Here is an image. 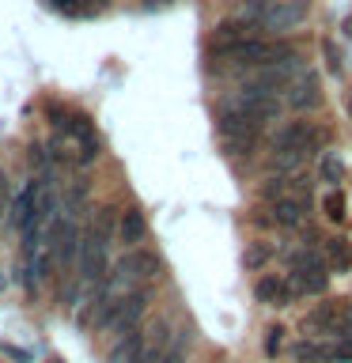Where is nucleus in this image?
Segmentation results:
<instances>
[{
    "label": "nucleus",
    "instance_id": "1",
    "mask_svg": "<svg viewBox=\"0 0 352 363\" xmlns=\"http://www.w3.org/2000/svg\"><path fill=\"white\" fill-rule=\"evenodd\" d=\"M110 272V235L99 231L91 223L87 235H79V254H76V284L84 288L87 295H95L102 288Z\"/></svg>",
    "mask_w": 352,
    "mask_h": 363
},
{
    "label": "nucleus",
    "instance_id": "2",
    "mask_svg": "<svg viewBox=\"0 0 352 363\" xmlns=\"http://www.w3.org/2000/svg\"><path fill=\"white\" fill-rule=\"evenodd\" d=\"M144 311H148V288H133L129 295H121V299L99 306L95 333H102V329H114V333H121V337L133 333V329L141 325Z\"/></svg>",
    "mask_w": 352,
    "mask_h": 363
},
{
    "label": "nucleus",
    "instance_id": "3",
    "mask_svg": "<svg viewBox=\"0 0 352 363\" xmlns=\"http://www.w3.org/2000/svg\"><path fill=\"white\" fill-rule=\"evenodd\" d=\"M50 257L57 261V269L65 272V277H76V254H79V227L72 216H65V220H53V231H50Z\"/></svg>",
    "mask_w": 352,
    "mask_h": 363
},
{
    "label": "nucleus",
    "instance_id": "4",
    "mask_svg": "<svg viewBox=\"0 0 352 363\" xmlns=\"http://www.w3.org/2000/svg\"><path fill=\"white\" fill-rule=\"evenodd\" d=\"M307 0H273V4L261 8V16H258V27H265V30H292V27H299V23L307 19Z\"/></svg>",
    "mask_w": 352,
    "mask_h": 363
},
{
    "label": "nucleus",
    "instance_id": "5",
    "mask_svg": "<svg viewBox=\"0 0 352 363\" xmlns=\"http://www.w3.org/2000/svg\"><path fill=\"white\" fill-rule=\"evenodd\" d=\"M318 147V129L311 121H288L284 129L273 136V152H299V155H311Z\"/></svg>",
    "mask_w": 352,
    "mask_h": 363
},
{
    "label": "nucleus",
    "instance_id": "6",
    "mask_svg": "<svg viewBox=\"0 0 352 363\" xmlns=\"http://www.w3.org/2000/svg\"><path fill=\"white\" fill-rule=\"evenodd\" d=\"M216 125H220L224 140H250V144H254L258 133H261V125L254 118H246L243 110H235V106H224L220 118H216Z\"/></svg>",
    "mask_w": 352,
    "mask_h": 363
},
{
    "label": "nucleus",
    "instance_id": "7",
    "mask_svg": "<svg viewBox=\"0 0 352 363\" xmlns=\"http://www.w3.org/2000/svg\"><path fill=\"white\" fill-rule=\"evenodd\" d=\"M258 23L254 19H224L216 27V38H212V50H224V45H238V42H250L258 38Z\"/></svg>",
    "mask_w": 352,
    "mask_h": 363
},
{
    "label": "nucleus",
    "instance_id": "8",
    "mask_svg": "<svg viewBox=\"0 0 352 363\" xmlns=\"http://www.w3.org/2000/svg\"><path fill=\"white\" fill-rule=\"evenodd\" d=\"M318 102H322V84H318L314 72H303V76L288 87V106H292V110H314Z\"/></svg>",
    "mask_w": 352,
    "mask_h": 363
},
{
    "label": "nucleus",
    "instance_id": "9",
    "mask_svg": "<svg viewBox=\"0 0 352 363\" xmlns=\"http://www.w3.org/2000/svg\"><path fill=\"white\" fill-rule=\"evenodd\" d=\"M307 329L318 337H337L341 340V311L334 303H322V306H314L311 314H307Z\"/></svg>",
    "mask_w": 352,
    "mask_h": 363
},
{
    "label": "nucleus",
    "instance_id": "10",
    "mask_svg": "<svg viewBox=\"0 0 352 363\" xmlns=\"http://www.w3.org/2000/svg\"><path fill=\"white\" fill-rule=\"evenodd\" d=\"M121 265L129 272V280H152V277H159V269H163L152 250H129V254L121 257Z\"/></svg>",
    "mask_w": 352,
    "mask_h": 363
},
{
    "label": "nucleus",
    "instance_id": "11",
    "mask_svg": "<svg viewBox=\"0 0 352 363\" xmlns=\"http://www.w3.org/2000/svg\"><path fill=\"white\" fill-rule=\"evenodd\" d=\"M144 352V329H133V333L118 337L106 352V363H136Z\"/></svg>",
    "mask_w": 352,
    "mask_h": 363
},
{
    "label": "nucleus",
    "instance_id": "12",
    "mask_svg": "<svg viewBox=\"0 0 352 363\" xmlns=\"http://www.w3.org/2000/svg\"><path fill=\"white\" fill-rule=\"evenodd\" d=\"M292 295H322L326 291V269H292V277L284 280Z\"/></svg>",
    "mask_w": 352,
    "mask_h": 363
},
{
    "label": "nucleus",
    "instance_id": "13",
    "mask_svg": "<svg viewBox=\"0 0 352 363\" xmlns=\"http://www.w3.org/2000/svg\"><path fill=\"white\" fill-rule=\"evenodd\" d=\"M144 235H148L144 212H141V208H125V212L118 216V238H121L125 246L136 250V242H144Z\"/></svg>",
    "mask_w": 352,
    "mask_h": 363
},
{
    "label": "nucleus",
    "instance_id": "14",
    "mask_svg": "<svg viewBox=\"0 0 352 363\" xmlns=\"http://www.w3.org/2000/svg\"><path fill=\"white\" fill-rule=\"evenodd\" d=\"M307 212H311L307 201H295V197L273 201V223H280V227H299L307 220Z\"/></svg>",
    "mask_w": 352,
    "mask_h": 363
},
{
    "label": "nucleus",
    "instance_id": "15",
    "mask_svg": "<svg viewBox=\"0 0 352 363\" xmlns=\"http://www.w3.org/2000/svg\"><path fill=\"white\" fill-rule=\"evenodd\" d=\"M254 295H258V303H269V306H288V299H292L288 284L277 277H261L254 284Z\"/></svg>",
    "mask_w": 352,
    "mask_h": 363
},
{
    "label": "nucleus",
    "instance_id": "16",
    "mask_svg": "<svg viewBox=\"0 0 352 363\" xmlns=\"http://www.w3.org/2000/svg\"><path fill=\"white\" fill-rule=\"evenodd\" d=\"M57 129H61L65 136H72V140H79V147H84V144H95V125H91L84 113H68V118L57 121Z\"/></svg>",
    "mask_w": 352,
    "mask_h": 363
},
{
    "label": "nucleus",
    "instance_id": "17",
    "mask_svg": "<svg viewBox=\"0 0 352 363\" xmlns=\"http://www.w3.org/2000/svg\"><path fill=\"white\" fill-rule=\"evenodd\" d=\"M11 223H16L19 231L34 223V186H31V182H27V189H23V193L11 197Z\"/></svg>",
    "mask_w": 352,
    "mask_h": 363
},
{
    "label": "nucleus",
    "instance_id": "18",
    "mask_svg": "<svg viewBox=\"0 0 352 363\" xmlns=\"http://www.w3.org/2000/svg\"><path fill=\"white\" fill-rule=\"evenodd\" d=\"M326 261L337 272H348L352 269V246L345 242V238H326Z\"/></svg>",
    "mask_w": 352,
    "mask_h": 363
},
{
    "label": "nucleus",
    "instance_id": "19",
    "mask_svg": "<svg viewBox=\"0 0 352 363\" xmlns=\"http://www.w3.org/2000/svg\"><path fill=\"white\" fill-rule=\"evenodd\" d=\"M189 329H178V333H170L163 356H159V363H186V352H189Z\"/></svg>",
    "mask_w": 352,
    "mask_h": 363
},
{
    "label": "nucleus",
    "instance_id": "20",
    "mask_svg": "<svg viewBox=\"0 0 352 363\" xmlns=\"http://www.w3.org/2000/svg\"><path fill=\"white\" fill-rule=\"evenodd\" d=\"M288 269H326V261L322 254H314V250H292L288 254Z\"/></svg>",
    "mask_w": 352,
    "mask_h": 363
},
{
    "label": "nucleus",
    "instance_id": "21",
    "mask_svg": "<svg viewBox=\"0 0 352 363\" xmlns=\"http://www.w3.org/2000/svg\"><path fill=\"white\" fill-rule=\"evenodd\" d=\"M318 170H322V182H329V186H337V182L345 178V163H341L337 155H322V167Z\"/></svg>",
    "mask_w": 352,
    "mask_h": 363
},
{
    "label": "nucleus",
    "instance_id": "22",
    "mask_svg": "<svg viewBox=\"0 0 352 363\" xmlns=\"http://www.w3.org/2000/svg\"><path fill=\"white\" fill-rule=\"evenodd\" d=\"M322 208H326V216H329V220H334V223H341V220H345V197H341L337 189H334V193H326Z\"/></svg>",
    "mask_w": 352,
    "mask_h": 363
},
{
    "label": "nucleus",
    "instance_id": "23",
    "mask_svg": "<svg viewBox=\"0 0 352 363\" xmlns=\"http://www.w3.org/2000/svg\"><path fill=\"white\" fill-rule=\"evenodd\" d=\"M84 201H87V186H84V182H72L68 193H65V212H76Z\"/></svg>",
    "mask_w": 352,
    "mask_h": 363
},
{
    "label": "nucleus",
    "instance_id": "24",
    "mask_svg": "<svg viewBox=\"0 0 352 363\" xmlns=\"http://www.w3.org/2000/svg\"><path fill=\"white\" fill-rule=\"evenodd\" d=\"M246 269H261V265H265V261H269V246H261V242H254V246H250L246 250Z\"/></svg>",
    "mask_w": 352,
    "mask_h": 363
},
{
    "label": "nucleus",
    "instance_id": "25",
    "mask_svg": "<svg viewBox=\"0 0 352 363\" xmlns=\"http://www.w3.org/2000/svg\"><path fill=\"white\" fill-rule=\"evenodd\" d=\"M341 340H352V303L348 299H341Z\"/></svg>",
    "mask_w": 352,
    "mask_h": 363
},
{
    "label": "nucleus",
    "instance_id": "26",
    "mask_svg": "<svg viewBox=\"0 0 352 363\" xmlns=\"http://www.w3.org/2000/svg\"><path fill=\"white\" fill-rule=\"evenodd\" d=\"M329 359L352 363V340H341V345H334V348H329Z\"/></svg>",
    "mask_w": 352,
    "mask_h": 363
},
{
    "label": "nucleus",
    "instance_id": "27",
    "mask_svg": "<svg viewBox=\"0 0 352 363\" xmlns=\"http://www.w3.org/2000/svg\"><path fill=\"white\" fill-rule=\"evenodd\" d=\"M0 352H4L11 363H31V352H23L19 345H0Z\"/></svg>",
    "mask_w": 352,
    "mask_h": 363
},
{
    "label": "nucleus",
    "instance_id": "28",
    "mask_svg": "<svg viewBox=\"0 0 352 363\" xmlns=\"http://www.w3.org/2000/svg\"><path fill=\"white\" fill-rule=\"evenodd\" d=\"M280 333H284L280 325H273V329H269V340H265V352H269V356H277V348H280Z\"/></svg>",
    "mask_w": 352,
    "mask_h": 363
},
{
    "label": "nucleus",
    "instance_id": "29",
    "mask_svg": "<svg viewBox=\"0 0 352 363\" xmlns=\"http://www.w3.org/2000/svg\"><path fill=\"white\" fill-rule=\"evenodd\" d=\"M326 65H329V72H341V53H337V45H329V42H326Z\"/></svg>",
    "mask_w": 352,
    "mask_h": 363
},
{
    "label": "nucleus",
    "instance_id": "30",
    "mask_svg": "<svg viewBox=\"0 0 352 363\" xmlns=\"http://www.w3.org/2000/svg\"><path fill=\"white\" fill-rule=\"evenodd\" d=\"M91 159H99V140H95V144H84V147H79V163H91Z\"/></svg>",
    "mask_w": 352,
    "mask_h": 363
},
{
    "label": "nucleus",
    "instance_id": "31",
    "mask_svg": "<svg viewBox=\"0 0 352 363\" xmlns=\"http://www.w3.org/2000/svg\"><path fill=\"white\" fill-rule=\"evenodd\" d=\"M50 4H53V8H65V11H72V8H76V0H50Z\"/></svg>",
    "mask_w": 352,
    "mask_h": 363
},
{
    "label": "nucleus",
    "instance_id": "32",
    "mask_svg": "<svg viewBox=\"0 0 352 363\" xmlns=\"http://www.w3.org/2000/svg\"><path fill=\"white\" fill-rule=\"evenodd\" d=\"M250 8H265V4H273V0H246Z\"/></svg>",
    "mask_w": 352,
    "mask_h": 363
},
{
    "label": "nucleus",
    "instance_id": "33",
    "mask_svg": "<svg viewBox=\"0 0 352 363\" xmlns=\"http://www.w3.org/2000/svg\"><path fill=\"white\" fill-rule=\"evenodd\" d=\"M345 34H348V38H352V19H348V23H345Z\"/></svg>",
    "mask_w": 352,
    "mask_h": 363
},
{
    "label": "nucleus",
    "instance_id": "34",
    "mask_svg": "<svg viewBox=\"0 0 352 363\" xmlns=\"http://www.w3.org/2000/svg\"><path fill=\"white\" fill-rule=\"evenodd\" d=\"M348 110H352V99H348Z\"/></svg>",
    "mask_w": 352,
    "mask_h": 363
}]
</instances>
